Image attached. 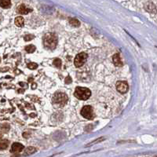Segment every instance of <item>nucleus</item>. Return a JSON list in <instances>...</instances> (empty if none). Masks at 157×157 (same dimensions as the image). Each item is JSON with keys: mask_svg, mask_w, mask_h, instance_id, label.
<instances>
[{"mask_svg": "<svg viewBox=\"0 0 157 157\" xmlns=\"http://www.w3.org/2000/svg\"><path fill=\"white\" fill-rule=\"evenodd\" d=\"M44 47L48 50H54L57 45V36L55 33H47L43 36Z\"/></svg>", "mask_w": 157, "mask_h": 157, "instance_id": "nucleus-1", "label": "nucleus"}, {"mask_svg": "<svg viewBox=\"0 0 157 157\" xmlns=\"http://www.w3.org/2000/svg\"><path fill=\"white\" fill-rule=\"evenodd\" d=\"M74 95L75 98H77L78 99L80 100H83V101H86L87 99H89V98L91 95V91L85 87H76Z\"/></svg>", "mask_w": 157, "mask_h": 157, "instance_id": "nucleus-2", "label": "nucleus"}, {"mask_svg": "<svg viewBox=\"0 0 157 157\" xmlns=\"http://www.w3.org/2000/svg\"><path fill=\"white\" fill-rule=\"evenodd\" d=\"M67 101H68V97L64 93H57L53 98L54 104H55L58 106L65 105Z\"/></svg>", "mask_w": 157, "mask_h": 157, "instance_id": "nucleus-3", "label": "nucleus"}, {"mask_svg": "<svg viewBox=\"0 0 157 157\" xmlns=\"http://www.w3.org/2000/svg\"><path fill=\"white\" fill-rule=\"evenodd\" d=\"M87 57H88V55L86 53H80V54H77L75 58V60H74L75 66L76 68H80V67L83 66L86 63Z\"/></svg>", "mask_w": 157, "mask_h": 157, "instance_id": "nucleus-4", "label": "nucleus"}, {"mask_svg": "<svg viewBox=\"0 0 157 157\" xmlns=\"http://www.w3.org/2000/svg\"><path fill=\"white\" fill-rule=\"evenodd\" d=\"M81 115L87 119H93L94 118V113H93V110L91 106L86 105L84 106L82 110H81Z\"/></svg>", "mask_w": 157, "mask_h": 157, "instance_id": "nucleus-5", "label": "nucleus"}, {"mask_svg": "<svg viewBox=\"0 0 157 157\" xmlns=\"http://www.w3.org/2000/svg\"><path fill=\"white\" fill-rule=\"evenodd\" d=\"M128 84L127 83H126V82H118L116 83V90L121 93H127V90H128Z\"/></svg>", "mask_w": 157, "mask_h": 157, "instance_id": "nucleus-6", "label": "nucleus"}, {"mask_svg": "<svg viewBox=\"0 0 157 157\" xmlns=\"http://www.w3.org/2000/svg\"><path fill=\"white\" fill-rule=\"evenodd\" d=\"M24 149V145L20 143H13L11 146V152H20Z\"/></svg>", "mask_w": 157, "mask_h": 157, "instance_id": "nucleus-7", "label": "nucleus"}, {"mask_svg": "<svg viewBox=\"0 0 157 157\" xmlns=\"http://www.w3.org/2000/svg\"><path fill=\"white\" fill-rule=\"evenodd\" d=\"M32 10L30 9V8H28L25 5L22 4V5H20L18 7V13H21V14H28V13L31 12Z\"/></svg>", "mask_w": 157, "mask_h": 157, "instance_id": "nucleus-8", "label": "nucleus"}, {"mask_svg": "<svg viewBox=\"0 0 157 157\" xmlns=\"http://www.w3.org/2000/svg\"><path fill=\"white\" fill-rule=\"evenodd\" d=\"M112 60H113V63H114V65L116 66H122L123 65V63L121 61V59H120V57H119V54H116L113 56Z\"/></svg>", "mask_w": 157, "mask_h": 157, "instance_id": "nucleus-9", "label": "nucleus"}, {"mask_svg": "<svg viewBox=\"0 0 157 157\" xmlns=\"http://www.w3.org/2000/svg\"><path fill=\"white\" fill-rule=\"evenodd\" d=\"M0 6L3 9H9L11 6L10 0H0Z\"/></svg>", "mask_w": 157, "mask_h": 157, "instance_id": "nucleus-10", "label": "nucleus"}, {"mask_svg": "<svg viewBox=\"0 0 157 157\" xmlns=\"http://www.w3.org/2000/svg\"><path fill=\"white\" fill-rule=\"evenodd\" d=\"M24 24V20L22 17H17L15 18V24L18 27H23Z\"/></svg>", "mask_w": 157, "mask_h": 157, "instance_id": "nucleus-11", "label": "nucleus"}, {"mask_svg": "<svg viewBox=\"0 0 157 157\" xmlns=\"http://www.w3.org/2000/svg\"><path fill=\"white\" fill-rule=\"evenodd\" d=\"M8 145H9V141L8 140L4 139V140L0 141V149L4 150V149H7Z\"/></svg>", "mask_w": 157, "mask_h": 157, "instance_id": "nucleus-12", "label": "nucleus"}, {"mask_svg": "<svg viewBox=\"0 0 157 157\" xmlns=\"http://www.w3.org/2000/svg\"><path fill=\"white\" fill-rule=\"evenodd\" d=\"M69 23L73 27H80V22L76 18H70L69 19Z\"/></svg>", "mask_w": 157, "mask_h": 157, "instance_id": "nucleus-13", "label": "nucleus"}, {"mask_svg": "<svg viewBox=\"0 0 157 157\" xmlns=\"http://www.w3.org/2000/svg\"><path fill=\"white\" fill-rule=\"evenodd\" d=\"M36 152V149L34 148V147H28L25 149V152H24V155H31L34 152Z\"/></svg>", "mask_w": 157, "mask_h": 157, "instance_id": "nucleus-14", "label": "nucleus"}, {"mask_svg": "<svg viewBox=\"0 0 157 157\" xmlns=\"http://www.w3.org/2000/svg\"><path fill=\"white\" fill-rule=\"evenodd\" d=\"M36 46L34 45H28L25 47V50L29 53V54H31V53H34L36 51Z\"/></svg>", "mask_w": 157, "mask_h": 157, "instance_id": "nucleus-15", "label": "nucleus"}, {"mask_svg": "<svg viewBox=\"0 0 157 157\" xmlns=\"http://www.w3.org/2000/svg\"><path fill=\"white\" fill-rule=\"evenodd\" d=\"M53 65H54L55 67H57V68H60L61 67L62 63H61V60H60L59 58H56V59H54V61H53Z\"/></svg>", "mask_w": 157, "mask_h": 157, "instance_id": "nucleus-16", "label": "nucleus"}, {"mask_svg": "<svg viewBox=\"0 0 157 157\" xmlns=\"http://www.w3.org/2000/svg\"><path fill=\"white\" fill-rule=\"evenodd\" d=\"M28 68L29 69H36L38 68V65L36 64V63H29V64L28 65Z\"/></svg>", "mask_w": 157, "mask_h": 157, "instance_id": "nucleus-17", "label": "nucleus"}, {"mask_svg": "<svg viewBox=\"0 0 157 157\" xmlns=\"http://www.w3.org/2000/svg\"><path fill=\"white\" fill-rule=\"evenodd\" d=\"M34 38H35V36H34L33 35H31V34H28V35H26V36L24 37V39L25 41H30V40H31V39H33Z\"/></svg>", "mask_w": 157, "mask_h": 157, "instance_id": "nucleus-18", "label": "nucleus"}, {"mask_svg": "<svg viewBox=\"0 0 157 157\" xmlns=\"http://www.w3.org/2000/svg\"><path fill=\"white\" fill-rule=\"evenodd\" d=\"M2 130H3V132H7L9 130H10V126L8 125V124H4V125H3V127H2Z\"/></svg>", "mask_w": 157, "mask_h": 157, "instance_id": "nucleus-19", "label": "nucleus"}, {"mask_svg": "<svg viewBox=\"0 0 157 157\" xmlns=\"http://www.w3.org/2000/svg\"><path fill=\"white\" fill-rule=\"evenodd\" d=\"M65 83H66V84H69L70 83H72V78H71L69 76H68V77L65 78Z\"/></svg>", "mask_w": 157, "mask_h": 157, "instance_id": "nucleus-20", "label": "nucleus"}, {"mask_svg": "<svg viewBox=\"0 0 157 157\" xmlns=\"http://www.w3.org/2000/svg\"><path fill=\"white\" fill-rule=\"evenodd\" d=\"M11 157H20V155H18V154H15V155H13V156H11Z\"/></svg>", "mask_w": 157, "mask_h": 157, "instance_id": "nucleus-21", "label": "nucleus"}, {"mask_svg": "<svg viewBox=\"0 0 157 157\" xmlns=\"http://www.w3.org/2000/svg\"><path fill=\"white\" fill-rule=\"evenodd\" d=\"M1 137H2V135H1V134H0V138H1Z\"/></svg>", "mask_w": 157, "mask_h": 157, "instance_id": "nucleus-22", "label": "nucleus"}, {"mask_svg": "<svg viewBox=\"0 0 157 157\" xmlns=\"http://www.w3.org/2000/svg\"></svg>", "mask_w": 157, "mask_h": 157, "instance_id": "nucleus-23", "label": "nucleus"}]
</instances>
